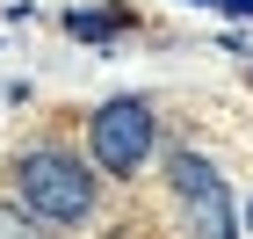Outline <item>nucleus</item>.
Segmentation results:
<instances>
[{"mask_svg": "<svg viewBox=\"0 0 253 239\" xmlns=\"http://www.w3.org/2000/svg\"><path fill=\"white\" fill-rule=\"evenodd\" d=\"M167 181H174V203H181L188 239H239V203H232L224 174H217L203 152H174L167 159Z\"/></svg>", "mask_w": 253, "mask_h": 239, "instance_id": "f03ea898", "label": "nucleus"}, {"mask_svg": "<svg viewBox=\"0 0 253 239\" xmlns=\"http://www.w3.org/2000/svg\"><path fill=\"white\" fill-rule=\"evenodd\" d=\"M246 225H253V203H246Z\"/></svg>", "mask_w": 253, "mask_h": 239, "instance_id": "0eeeda50", "label": "nucleus"}, {"mask_svg": "<svg viewBox=\"0 0 253 239\" xmlns=\"http://www.w3.org/2000/svg\"><path fill=\"white\" fill-rule=\"evenodd\" d=\"M0 239H51L37 218H15V210H0Z\"/></svg>", "mask_w": 253, "mask_h": 239, "instance_id": "39448f33", "label": "nucleus"}, {"mask_svg": "<svg viewBox=\"0 0 253 239\" xmlns=\"http://www.w3.org/2000/svg\"><path fill=\"white\" fill-rule=\"evenodd\" d=\"M15 189L29 203V218L43 225H80L94 210V174H87V159L58 152V145H37V152L15 159Z\"/></svg>", "mask_w": 253, "mask_h": 239, "instance_id": "f257e3e1", "label": "nucleus"}, {"mask_svg": "<svg viewBox=\"0 0 253 239\" xmlns=\"http://www.w3.org/2000/svg\"><path fill=\"white\" fill-rule=\"evenodd\" d=\"M224 15H239V22H253V0H217Z\"/></svg>", "mask_w": 253, "mask_h": 239, "instance_id": "423d86ee", "label": "nucleus"}, {"mask_svg": "<svg viewBox=\"0 0 253 239\" xmlns=\"http://www.w3.org/2000/svg\"><path fill=\"white\" fill-rule=\"evenodd\" d=\"M145 159H152V109L137 95L101 101L94 109V167L101 174H137Z\"/></svg>", "mask_w": 253, "mask_h": 239, "instance_id": "7ed1b4c3", "label": "nucleus"}, {"mask_svg": "<svg viewBox=\"0 0 253 239\" xmlns=\"http://www.w3.org/2000/svg\"><path fill=\"white\" fill-rule=\"evenodd\" d=\"M123 22H130V15H123V7H109V15H73V22H65V29H73V37H116V29H123Z\"/></svg>", "mask_w": 253, "mask_h": 239, "instance_id": "20e7f679", "label": "nucleus"}]
</instances>
